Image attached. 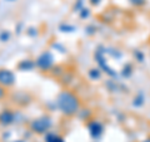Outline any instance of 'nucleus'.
<instances>
[{
	"mask_svg": "<svg viewBox=\"0 0 150 142\" xmlns=\"http://www.w3.org/2000/svg\"><path fill=\"white\" fill-rule=\"evenodd\" d=\"M58 106L64 115L73 116L80 108V102H79V98L75 94H73L71 92L64 91L58 97Z\"/></svg>",
	"mask_w": 150,
	"mask_h": 142,
	"instance_id": "obj_1",
	"label": "nucleus"
},
{
	"mask_svg": "<svg viewBox=\"0 0 150 142\" xmlns=\"http://www.w3.org/2000/svg\"><path fill=\"white\" fill-rule=\"evenodd\" d=\"M100 1H101V0H90V4H91V5H98Z\"/></svg>",
	"mask_w": 150,
	"mask_h": 142,
	"instance_id": "obj_6",
	"label": "nucleus"
},
{
	"mask_svg": "<svg viewBox=\"0 0 150 142\" xmlns=\"http://www.w3.org/2000/svg\"><path fill=\"white\" fill-rule=\"evenodd\" d=\"M36 64L39 65L41 69H48L49 67H51V64H53V58L50 57L49 53H46V54L44 53L39 59H38Z\"/></svg>",
	"mask_w": 150,
	"mask_h": 142,
	"instance_id": "obj_4",
	"label": "nucleus"
},
{
	"mask_svg": "<svg viewBox=\"0 0 150 142\" xmlns=\"http://www.w3.org/2000/svg\"><path fill=\"white\" fill-rule=\"evenodd\" d=\"M50 126V122L45 118H41V120H35L33 122V130L36 131V132H44L49 128Z\"/></svg>",
	"mask_w": 150,
	"mask_h": 142,
	"instance_id": "obj_3",
	"label": "nucleus"
},
{
	"mask_svg": "<svg viewBox=\"0 0 150 142\" xmlns=\"http://www.w3.org/2000/svg\"><path fill=\"white\" fill-rule=\"evenodd\" d=\"M14 83H15V74L11 70L5 69V68L0 69V86L9 88L14 86Z\"/></svg>",
	"mask_w": 150,
	"mask_h": 142,
	"instance_id": "obj_2",
	"label": "nucleus"
},
{
	"mask_svg": "<svg viewBox=\"0 0 150 142\" xmlns=\"http://www.w3.org/2000/svg\"><path fill=\"white\" fill-rule=\"evenodd\" d=\"M5 94H6V91H5V87H3V86H0V101L5 97Z\"/></svg>",
	"mask_w": 150,
	"mask_h": 142,
	"instance_id": "obj_5",
	"label": "nucleus"
}]
</instances>
